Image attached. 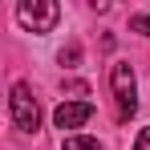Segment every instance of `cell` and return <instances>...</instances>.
<instances>
[{"label":"cell","instance_id":"obj_1","mask_svg":"<svg viewBox=\"0 0 150 150\" xmlns=\"http://www.w3.org/2000/svg\"><path fill=\"white\" fill-rule=\"evenodd\" d=\"M16 21L28 33H53V25L61 21V8H57V0H21Z\"/></svg>","mask_w":150,"mask_h":150},{"label":"cell","instance_id":"obj_2","mask_svg":"<svg viewBox=\"0 0 150 150\" xmlns=\"http://www.w3.org/2000/svg\"><path fill=\"white\" fill-rule=\"evenodd\" d=\"M8 110H12V122H16V130H25V134H33V130L41 126V110H37V98H33V89H28L25 81H16V85H12Z\"/></svg>","mask_w":150,"mask_h":150},{"label":"cell","instance_id":"obj_3","mask_svg":"<svg viewBox=\"0 0 150 150\" xmlns=\"http://www.w3.org/2000/svg\"><path fill=\"white\" fill-rule=\"evenodd\" d=\"M110 85H114V98H118V118H130L134 110H138V98H134V69H130V61H118L114 69H110Z\"/></svg>","mask_w":150,"mask_h":150},{"label":"cell","instance_id":"obj_4","mask_svg":"<svg viewBox=\"0 0 150 150\" xmlns=\"http://www.w3.org/2000/svg\"><path fill=\"white\" fill-rule=\"evenodd\" d=\"M89 118H93V105H89V101H61V105L53 110L57 130H77V126H85Z\"/></svg>","mask_w":150,"mask_h":150},{"label":"cell","instance_id":"obj_5","mask_svg":"<svg viewBox=\"0 0 150 150\" xmlns=\"http://www.w3.org/2000/svg\"><path fill=\"white\" fill-rule=\"evenodd\" d=\"M130 33H142V37H150V12H138V16H130Z\"/></svg>","mask_w":150,"mask_h":150},{"label":"cell","instance_id":"obj_6","mask_svg":"<svg viewBox=\"0 0 150 150\" xmlns=\"http://www.w3.org/2000/svg\"><path fill=\"white\" fill-rule=\"evenodd\" d=\"M65 150H101L93 138H65Z\"/></svg>","mask_w":150,"mask_h":150},{"label":"cell","instance_id":"obj_7","mask_svg":"<svg viewBox=\"0 0 150 150\" xmlns=\"http://www.w3.org/2000/svg\"><path fill=\"white\" fill-rule=\"evenodd\" d=\"M134 150H150V126L138 134V142H134Z\"/></svg>","mask_w":150,"mask_h":150},{"label":"cell","instance_id":"obj_8","mask_svg":"<svg viewBox=\"0 0 150 150\" xmlns=\"http://www.w3.org/2000/svg\"><path fill=\"white\" fill-rule=\"evenodd\" d=\"M77 57H81V49H77V45H69V49H65V53H61V61H69V65H73V61H77Z\"/></svg>","mask_w":150,"mask_h":150}]
</instances>
